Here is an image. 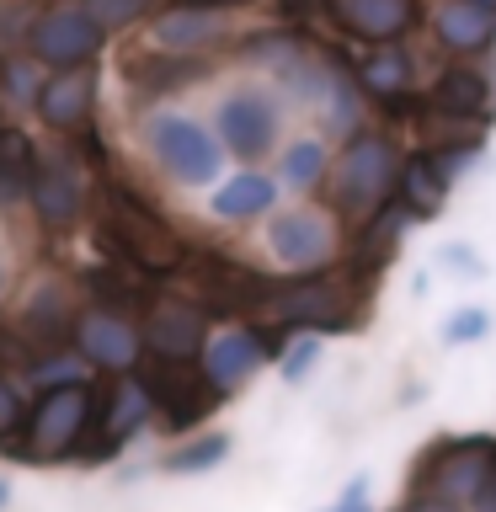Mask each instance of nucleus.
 I'll use <instances>...</instances> for the list:
<instances>
[{
	"label": "nucleus",
	"instance_id": "nucleus-20",
	"mask_svg": "<svg viewBox=\"0 0 496 512\" xmlns=\"http://www.w3.org/2000/svg\"><path fill=\"white\" fill-rule=\"evenodd\" d=\"M416 219V208L400 198V203H384L374 219L363 224V246H358V256H363V267L374 272V267H384L395 256V246H400V235H406V224Z\"/></svg>",
	"mask_w": 496,
	"mask_h": 512
},
{
	"label": "nucleus",
	"instance_id": "nucleus-14",
	"mask_svg": "<svg viewBox=\"0 0 496 512\" xmlns=\"http://www.w3.org/2000/svg\"><path fill=\"white\" fill-rule=\"evenodd\" d=\"M230 22H224V11L214 6H171L155 16V43L166 48V54H192V48H214Z\"/></svg>",
	"mask_w": 496,
	"mask_h": 512
},
{
	"label": "nucleus",
	"instance_id": "nucleus-26",
	"mask_svg": "<svg viewBox=\"0 0 496 512\" xmlns=\"http://www.w3.org/2000/svg\"><path fill=\"white\" fill-rule=\"evenodd\" d=\"M358 80L374 96H395L406 91V80H411V64H406V54H395V48H384V54H374V59H363V70H358Z\"/></svg>",
	"mask_w": 496,
	"mask_h": 512
},
{
	"label": "nucleus",
	"instance_id": "nucleus-30",
	"mask_svg": "<svg viewBox=\"0 0 496 512\" xmlns=\"http://www.w3.org/2000/svg\"><path fill=\"white\" fill-rule=\"evenodd\" d=\"M32 6L27 0H0V48H16L22 38H32Z\"/></svg>",
	"mask_w": 496,
	"mask_h": 512
},
{
	"label": "nucleus",
	"instance_id": "nucleus-9",
	"mask_svg": "<svg viewBox=\"0 0 496 512\" xmlns=\"http://www.w3.org/2000/svg\"><path fill=\"white\" fill-rule=\"evenodd\" d=\"M219 134L240 160H256L278 144V107L267 91H235L219 102Z\"/></svg>",
	"mask_w": 496,
	"mask_h": 512
},
{
	"label": "nucleus",
	"instance_id": "nucleus-6",
	"mask_svg": "<svg viewBox=\"0 0 496 512\" xmlns=\"http://www.w3.org/2000/svg\"><path fill=\"white\" fill-rule=\"evenodd\" d=\"M496 475V438H454L438 448V470H427V491L438 502H475Z\"/></svg>",
	"mask_w": 496,
	"mask_h": 512
},
{
	"label": "nucleus",
	"instance_id": "nucleus-1",
	"mask_svg": "<svg viewBox=\"0 0 496 512\" xmlns=\"http://www.w3.org/2000/svg\"><path fill=\"white\" fill-rule=\"evenodd\" d=\"M102 240L123 262H134L144 272H176L187 262L182 240L171 235V224L155 214L150 203H139L128 187L107 182V214H102Z\"/></svg>",
	"mask_w": 496,
	"mask_h": 512
},
{
	"label": "nucleus",
	"instance_id": "nucleus-24",
	"mask_svg": "<svg viewBox=\"0 0 496 512\" xmlns=\"http://www.w3.org/2000/svg\"><path fill=\"white\" fill-rule=\"evenodd\" d=\"M38 176V150L22 128H0V192H16Z\"/></svg>",
	"mask_w": 496,
	"mask_h": 512
},
{
	"label": "nucleus",
	"instance_id": "nucleus-37",
	"mask_svg": "<svg viewBox=\"0 0 496 512\" xmlns=\"http://www.w3.org/2000/svg\"><path fill=\"white\" fill-rule=\"evenodd\" d=\"M363 491H368V480H352V491H347L331 512H368V507H363Z\"/></svg>",
	"mask_w": 496,
	"mask_h": 512
},
{
	"label": "nucleus",
	"instance_id": "nucleus-3",
	"mask_svg": "<svg viewBox=\"0 0 496 512\" xmlns=\"http://www.w3.org/2000/svg\"><path fill=\"white\" fill-rule=\"evenodd\" d=\"M358 288H352L347 272H310L299 283L272 288V315L288 320V326H310V331H347L358 310H352Z\"/></svg>",
	"mask_w": 496,
	"mask_h": 512
},
{
	"label": "nucleus",
	"instance_id": "nucleus-4",
	"mask_svg": "<svg viewBox=\"0 0 496 512\" xmlns=\"http://www.w3.org/2000/svg\"><path fill=\"white\" fill-rule=\"evenodd\" d=\"M91 427V390L80 379H64V384H48L32 406V454H70L80 443V432Z\"/></svg>",
	"mask_w": 496,
	"mask_h": 512
},
{
	"label": "nucleus",
	"instance_id": "nucleus-18",
	"mask_svg": "<svg viewBox=\"0 0 496 512\" xmlns=\"http://www.w3.org/2000/svg\"><path fill=\"white\" fill-rule=\"evenodd\" d=\"M150 390H144V379H123V384H112L107 390V406H102V443H96V454H107V448H118L128 432H134L144 416H150Z\"/></svg>",
	"mask_w": 496,
	"mask_h": 512
},
{
	"label": "nucleus",
	"instance_id": "nucleus-13",
	"mask_svg": "<svg viewBox=\"0 0 496 512\" xmlns=\"http://www.w3.org/2000/svg\"><path fill=\"white\" fill-rule=\"evenodd\" d=\"M75 347L86 352L96 368H134L144 342L118 310H91V315H80V326H75Z\"/></svg>",
	"mask_w": 496,
	"mask_h": 512
},
{
	"label": "nucleus",
	"instance_id": "nucleus-2",
	"mask_svg": "<svg viewBox=\"0 0 496 512\" xmlns=\"http://www.w3.org/2000/svg\"><path fill=\"white\" fill-rule=\"evenodd\" d=\"M395 187H400V155H395V144L384 139V134L352 139L347 155H342V166H336V176H331L336 208L352 214L358 224L374 219Z\"/></svg>",
	"mask_w": 496,
	"mask_h": 512
},
{
	"label": "nucleus",
	"instance_id": "nucleus-15",
	"mask_svg": "<svg viewBox=\"0 0 496 512\" xmlns=\"http://www.w3.org/2000/svg\"><path fill=\"white\" fill-rule=\"evenodd\" d=\"M326 6L347 32H358L368 43H384V38H395V32H406L411 16H416L411 0H326Z\"/></svg>",
	"mask_w": 496,
	"mask_h": 512
},
{
	"label": "nucleus",
	"instance_id": "nucleus-17",
	"mask_svg": "<svg viewBox=\"0 0 496 512\" xmlns=\"http://www.w3.org/2000/svg\"><path fill=\"white\" fill-rule=\"evenodd\" d=\"M432 22H438V38L454 48V54H475V48H486V43H491L496 11H491V6H480V0H443Z\"/></svg>",
	"mask_w": 496,
	"mask_h": 512
},
{
	"label": "nucleus",
	"instance_id": "nucleus-40",
	"mask_svg": "<svg viewBox=\"0 0 496 512\" xmlns=\"http://www.w3.org/2000/svg\"><path fill=\"white\" fill-rule=\"evenodd\" d=\"M416 512H448V507H416Z\"/></svg>",
	"mask_w": 496,
	"mask_h": 512
},
{
	"label": "nucleus",
	"instance_id": "nucleus-23",
	"mask_svg": "<svg viewBox=\"0 0 496 512\" xmlns=\"http://www.w3.org/2000/svg\"><path fill=\"white\" fill-rule=\"evenodd\" d=\"M443 176L432 171V160H406L400 166V198H406L416 208V219H432L443 208Z\"/></svg>",
	"mask_w": 496,
	"mask_h": 512
},
{
	"label": "nucleus",
	"instance_id": "nucleus-19",
	"mask_svg": "<svg viewBox=\"0 0 496 512\" xmlns=\"http://www.w3.org/2000/svg\"><path fill=\"white\" fill-rule=\"evenodd\" d=\"M80 198H86V192H80V176L64 166V160L32 176V203H38V214L48 224H70L80 214Z\"/></svg>",
	"mask_w": 496,
	"mask_h": 512
},
{
	"label": "nucleus",
	"instance_id": "nucleus-7",
	"mask_svg": "<svg viewBox=\"0 0 496 512\" xmlns=\"http://www.w3.org/2000/svg\"><path fill=\"white\" fill-rule=\"evenodd\" d=\"M144 390H150V400L160 406V416H166L171 427H187V422H198V416H208L224 395L208 374H198V368H187V363H166V358L144 374Z\"/></svg>",
	"mask_w": 496,
	"mask_h": 512
},
{
	"label": "nucleus",
	"instance_id": "nucleus-28",
	"mask_svg": "<svg viewBox=\"0 0 496 512\" xmlns=\"http://www.w3.org/2000/svg\"><path fill=\"white\" fill-rule=\"evenodd\" d=\"M224 454H230V443L214 432V438H198V443L176 448V454H171V470H208V464H219Z\"/></svg>",
	"mask_w": 496,
	"mask_h": 512
},
{
	"label": "nucleus",
	"instance_id": "nucleus-10",
	"mask_svg": "<svg viewBox=\"0 0 496 512\" xmlns=\"http://www.w3.org/2000/svg\"><path fill=\"white\" fill-rule=\"evenodd\" d=\"M96 48H102V22H96L91 11H75V6H59L38 16V27H32V54L48 59V64H86Z\"/></svg>",
	"mask_w": 496,
	"mask_h": 512
},
{
	"label": "nucleus",
	"instance_id": "nucleus-32",
	"mask_svg": "<svg viewBox=\"0 0 496 512\" xmlns=\"http://www.w3.org/2000/svg\"><path fill=\"white\" fill-rule=\"evenodd\" d=\"M486 331H491V315L470 304V310H459V315L443 326V342H454V347H459V342H480Z\"/></svg>",
	"mask_w": 496,
	"mask_h": 512
},
{
	"label": "nucleus",
	"instance_id": "nucleus-8",
	"mask_svg": "<svg viewBox=\"0 0 496 512\" xmlns=\"http://www.w3.org/2000/svg\"><path fill=\"white\" fill-rule=\"evenodd\" d=\"M187 272H192V288H198V294L214 304V310H224V315L256 310V304H267V299H272V283L262 278V272L240 267V262H230V256L203 251Z\"/></svg>",
	"mask_w": 496,
	"mask_h": 512
},
{
	"label": "nucleus",
	"instance_id": "nucleus-34",
	"mask_svg": "<svg viewBox=\"0 0 496 512\" xmlns=\"http://www.w3.org/2000/svg\"><path fill=\"white\" fill-rule=\"evenodd\" d=\"M315 358H320V342H315V331H310V336H299L294 352L283 358V374H288V379H299V374H304V368H310Z\"/></svg>",
	"mask_w": 496,
	"mask_h": 512
},
{
	"label": "nucleus",
	"instance_id": "nucleus-27",
	"mask_svg": "<svg viewBox=\"0 0 496 512\" xmlns=\"http://www.w3.org/2000/svg\"><path fill=\"white\" fill-rule=\"evenodd\" d=\"M320 171H326V150H320V144H310V139L294 144V150L283 155V176H288L294 187H310Z\"/></svg>",
	"mask_w": 496,
	"mask_h": 512
},
{
	"label": "nucleus",
	"instance_id": "nucleus-11",
	"mask_svg": "<svg viewBox=\"0 0 496 512\" xmlns=\"http://www.w3.org/2000/svg\"><path fill=\"white\" fill-rule=\"evenodd\" d=\"M144 347L166 363H192L203 352V310L182 299H160L144 315Z\"/></svg>",
	"mask_w": 496,
	"mask_h": 512
},
{
	"label": "nucleus",
	"instance_id": "nucleus-31",
	"mask_svg": "<svg viewBox=\"0 0 496 512\" xmlns=\"http://www.w3.org/2000/svg\"><path fill=\"white\" fill-rule=\"evenodd\" d=\"M198 75V64H155V59H144L134 64V80H150L144 91H171V86H182V80Z\"/></svg>",
	"mask_w": 496,
	"mask_h": 512
},
{
	"label": "nucleus",
	"instance_id": "nucleus-21",
	"mask_svg": "<svg viewBox=\"0 0 496 512\" xmlns=\"http://www.w3.org/2000/svg\"><path fill=\"white\" fill-rule=\"evenodd\" d=\"M272 198H278V187H272L262 171H240L214 192V214L219 219H256L272 208Z\"/></svg>",
	"mask_w": 496,
	"mask_h": 512
},
{
	"label": "nucleus",
	"instance_id": "nucleus-12",
	"mask_svg": "<svg viewBox=\"0 0 496 512\" xmlns=\"http://www.w3.org/2000/svg\"><path fill=\"white\" fill-rule=\"evenodd\" d=\"M267 240H272V251H278L288 267H310V272H320L331 262V251H336V230L326 224V214H310V208L278 214L267 224Z\"/></svg>",
	"mask_w": 496,
	"mask_h": 512
},
{
	"label": "nucleus",
	"instance_id": "nucleus-33",
	"mask_svg": "<svg viewBox=\"0 0 496 512\" xmlns=\"http://www.w3.org/2000/svg\"><path fill=\"white\" fill-rule=\"evenodd\" d=\"M139 6H144V0H91L86 11L102 27H123V22H134V16H139Z\"/></svg>",
	"mask_w": 496,
	"mask_h": 512
},
{
	"label": "nucleus",
	"instance_id": "nucleus-22",
	"mask_svg": "<svg viewBox=\"0 0 496 512\" xmlns=\"http://www.w3.org/2000/svg\"><path fill=\"white\" fill-rule=\"evenodd\" d=\"M38 112L54 128H80L91 112V80L86 75H59L38 91Z\"/></svg>",
	"mask_w": 496,
	"mask_h": 512
},
{
	"label": "nucleus",
	"instance_id": "nucleus-35",
	"mask_svg": "<svg viewBox=\"0 0 496 512\" xmlns=\"http://www.w3.org/2000/svg\"><path fill=\"white\" fill-rule=\"evenodd\" d=\"M443 267L459 272V278H480V262H475L470 246H448V251H443Z\"/></svg>",
	"mask_w": 496,
	"mask_h": 512
},
{
	"label": "nucleus",
	"instance_id": "nucleus-39",
	"mask_svg": "<svg viewBox=\"0 0 496 512\" xmlns=\"http://www.w3.org/2000/svg\"><path fill=\"white\" fill-rule=\"evenodd\" d=\"M0 507H6V480H0Z\"/></svg>",
	"mask_w": 496,
	"mask_h": 512
},
{
	"label": "nucleus",
	"instance_id": "nucleus-25",
	"mask_svg": "<svg viewBox=\"0 0 496 512\" xmlns=\"http://www.w3.org/2000/svg\"><path fill=\"white\" fill-rule=\"evenodd\" d=\"M438 107L443 112H454V118H475L480 107H486V96H491V86L480 75H470V70H448L443 80H438Z\"/></svg>",
	"mask_w": 496,
	"mask_h": 512
},
{
	"label": "nucleus",
	"instance_id": "nucleus-38",
	"mask_svg": "<svg viewBox=\"0 0 496 512\" xmlns=\"http://www.w3.org/2000/svg\"><path fill=\"white\" fill-rule=\"evenodd\" d=\"M470 507H475V512H496V475L486 480V486H480V496H475Z\"/></svg>",
	"mask_w": 496,
	"mask_h": 512
},
{
	"label": "nucleus",
	"instance_id": "nucleus-29",
	"mask_svg": "<svg viewBox=\"0 0 496 512\" xmlns=\"http://www.w3.org/2000/svg\"><path fill=\"white\" fill-rule=\"evenodd\" d=\"M432 160V171L443 176V182H454V176H464L480 160V139H464V144H443L438 155H427Z\"/></svg>",
	"mask_w": 496,
	"mask_h": 512
},
{
	"label": "nucleus",
	"instance_id": "nucleus-36",
	"mask_svg": "<svg viewBox=\"0 0 496 512\" xmlns=\"http://www.w3.org/2000/svg\"><path fill=\"white\" fill-rule=\"evenodd\" d=\"M16 422H22V400H16V390H11L6 379H0V438H6Z\"/></svg>",
	"mask_w": 496,
	"mask_h": 512
},
{
	"label": "nucleus",
	"instance_id": "nucleus-41",
	"mask_svg": "<svg viewBox=\"0 0 496 512\" xmlns=\"http://www.w3.org/2000/svg\"><path fill=\"white\" fill-rule=\"evenodd\" d=\"M480 6H491V11H496V0H480Z\"/></svg>",
	"mask_w": 496,
	"mask_h": 512
},
{
	"label": "nucleus",
	"instance_id": "nucleus-16",
	"mask_svg": "<svg viewBox=\"0 0 496 512\" xmlns=\"http://www.w3.org/2000/svg\"><path fill=\"white\" fill-rule=\"evenodd\" d=\"M262 358H267V342L256 331H224L203 347V374L214 379L219 390H230V384H240L246 374H256Z\"/></svg>",
	"mask_w": 496,
	"mask_h": 512
},
{
	"label": "nucleus",
	"instance_id": "nucleus-5",
	"mask_svg": "<svg viewBox=\"0 0 496 512\" xmlns=\"http://www.w3.org/2000/svg\"><path fill=\"white\" fill-rule=\"evenodd\" d=\"M150 150L155 160L166 166L176 182H187V187H203V182H214V171H219V144L214 134H208L203 123H192V118H155L150 123Z\"/></svg>",
	"mask_w": 496,
	"mask_h": 512
}]
</instances>
